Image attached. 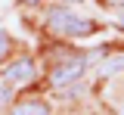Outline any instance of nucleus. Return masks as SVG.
Instances as JSON below:
<instances>
[{
	"instance_id": "obj_10",
	"label": "nucleus",
	"mask_w": 124,
	"mask_h": 115,
	"mask_svg": "<svg viewBox=\"0 0 124 115\" xmlns=\"http://www.w3.org/2000/svg\"><path fill=\"white\" fill-rule=\"evenodd\" d=\"M121 25H124V13H121Z\"/></svg>"
},
{
	"instance_id": "obj_3",
	"label": "nucleus",
	"mask_w": 124,
	"mask_h": 115,
	"mask_svg": "<svg viewBox=\"0 0 124 115\" xmlns=\"http://www.w3.org/2000/svg\"><path fill=\"white\" fill-rule=\"evenodd\" d=\"M3 78H6V84H13V87L28 84L31 78H34V62H31V59H16L13 66H6Z\"/></svg>"
},
{
	"instance_id": "obj_5",
	"label": "nucleus",
	"mask_w": 124,
	"mask_h": 115,
	"mask_svg": "<svg viewBox=\"0 0 124 115\" xmlns=\"http://www.w3.org/2000/svg\"><path fill=\"white\" fill-rule=\"evenodd\" d=\"M118 72H124V56H112V59H106L99 66V75H106V78L118 75Z\"/></svg>"
},
{
	"instance_id": "obj_4",
	"label": "nucleus",
	"mask_w": 124,
	"mask_h": 115,
	"mask_svg": "<svg viewBox=\"0 0 124 115\" xmlns=\"http://www.w3.org/2000/svg\"><path fill=\"white\" fill-rule=\"evenodd\" d=\"M9 115H50V106L40 99H28V103H19L9 109Z\"/></svg>"
},
{
	"instance_id": "obj_6",
	"label": "nucleus",
	"mask_w": 124,
	"mask_h": 115,
	"mask_svg": "<svg viewBox=\"0 0 124 115\" xmlns=\"http://www.w3.org/2000/svg\"><path fill=\"white\" fill-rule=\"evenodd\" d=\"M13 50V44H9V34L0 31V59H6V53Z\"/></svg>"
},
{
	"instance_id": "obj_7",
	"label": "nucleus",
	"mask_w": 124,
	"mask_h": 115,
	"mask_svg": "<svg viewBox=\"0 0 124 115\" xmlns=\"http://www.w3.org/2000/svg\"><path fill=\"white\" fill-rule=\"evenodd\" d=\"M6 103H9V87H3V84H0V109H3Z\"/></svg>"
},
{
	"instance_id": "obj_2",
	"label": "nucleus",
	"mask_w": 124,
	"mask_h": 115,
	"mask_svg": "<svg viewBox=\"0 0 124 115\" xmlns=\"http://www.w3.org/2000/svg\"><path fill=\"white\" fill-rule=\"evenodd\" d=\"M84 68H87V62H84V59H68V62H62V66L53 68L50 81L56 84V87H68V84H75L78 78L84 75Z\"/></svg>"
},
{
	"instance_id": "obj_11",
	"label": "nucleus",
	"mask_w": 124,
	"mask_h": 115,
	"mask_svg": "<svg viewBox=\"0 0 124 115\" xmlns=\"http://www.w3.org/2000/svg\"><path fill=\"white\" fill-rule=\"evenodd\" d=\"M65 3H75V0H65Z\"/></svg>"
},
{
	"instance_id": "obj_9",
	"label": "nucleus",
	"mask_w": 124,
	"mask_h": 115,
	"mask_svg": "<svg viewBox=\"0 0 124 115\" xmlns=\"http://www.w3.org/2000/svg\"><path fill=\"white\" fill-rule=\"evenodd\" d=\"M22 3H40V0H22Z\"/></svg>"
},
{
	"instance_id": "obj_8",
	"label": "nucleus",
	"mask_w": 124,
	"mask_h": 115,
	"mask_svg": "<svg viewBox=\"0 0 124 115\" xmlns=\"http://www.w3.org/2000/svg\"><path fill=\"white\" fill-rule=\"evenodd\" d=\"M106 3H108V6H121L124 0H106Z\"/></svg>"
},
{
	"instance_id": "obj_1",
	"label": "nucleus",
	"mask_w": 124,
	"mask_h": 115,
	"mask_svg": "<svg viewBox=\"0 0 124 115\" xmlns=\"http://www.w3.org/2000/svg\"><path fill=\"white\" fill-rule=\"evenodd\" d=\"M46 28L56 31V34H65V37H84V34L93 31V22L78 16L75 9H68V6H53L46 13Z\"/></svg>"
}]
</instances>
